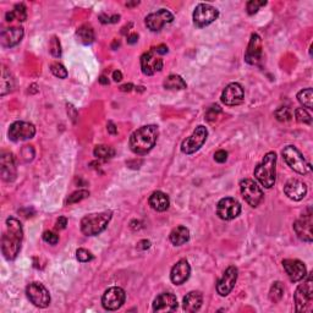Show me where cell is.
I'll use <instances>...</instances> for the list:
<instances>
[{
	"mask_svg": "<svg viewBox=\"0 0 313 313\" xmlns=\"http://www.w3.org/2000/svg\"><path fill=\"white\" fill-rule=\"evenodd\" d=\"M158 134L159 131H158V126L156 125L142 126V128L136 130L130 137V148L138 156L147 154L156 146Z\"/></svg>",
	"mask_w": 313,
	"mask_h": 313,
	"instance_id": "cell-2",
	"label": "cell"
},
{
	"mask_svg": "<svg viewBox=\"0 0 313 313\" xmlns=\"http://www.w3.org/2000/svg\"><path fill=\"white\" fill-rule=\"evenodd\" d=\"M49 52L50 54L55 58H60L61 56V46H60V42L56 37H53L52 41H50L49 44Z\"/></svg>",
	"mask_w": 313,
	"mask_h": 313,
	"instance_id": "cell-40",
	"label": "cell"
},
{
	"mask_svg": "<svg viewBox=\"0 0 313 313\" xmlns=\"http://www.w3.org/2000/svg\"><path fill=\"white\" fill-rule=\"evenodd\" d=\"M191 274V267L186 259H181L179 261L175 266L173 267L170 273V279L175 285H181L187 279L190 278Z\"/></svg>",
	"mask_w": 313,
	"mask_h": 313,
	"instance_id": "cell-24",
	"label": "cell"
},
{
	"mask_svg": "<svg viewBox=\"0 0 313 313\" xmlns=\"http://www.w3.org/2000/svg\"><path fill=\"white\" fill-rule=\"evenodd\" d=\"M11 11H13L14 19L18 20V21H20V22L26 21V19H27V9H26V7H25L24 4L15 5L14 10H11Z\"/></svg>",
	"mask_w": 313,
	"mask_h": 313,
	"instance_id": "cell-36",
	"label": "cell"
},
{
	"mask_svg": "<svg viewBox=\"0 0 313 313\" xmlns=\"http://www.w3.org/2000/svg\"><path fill=\"white\" fill-rule=\"evenodd\" d=\"M267 4V2H258V0H251V2L247 3V13L250 15H253L259 10V8L264 7Z\"/></svg>",
	"mask_w": 313,
	"mask_h": 313,
	"instance_id": "cell-42",
	"label": "cell"
},
{
	"mask_svg": "<svg viewBox=\"0 0 313 313\" xmlns=\"http://www.w3.org/2000/svg\"><path fill=\"white\" fill-rule=\"evenodd\" d=\"M28 300L39 308H46L50 303V295L47 287L41 283H31L26 287Z\"/></svg>",
	"mask_w": 313,
	"mask_h": 313,
	"instance_id": "cell-8",
	"label": "cell"
},
{
	"mask_svg": "<svg viewBox=\"0 0 313 313\" xmlns=\"http://www.w3.org/2000/svg\"><path fill=\"white\" fill-rule=\"evenodd\" d=\"M132 88H134V84L132 83H126V84H123V86L120 87V89L123 92H131Z\"/></svg>",
	"mask_w": 313,
	"mask_h": 313,
	"instance_id": "cell-52",
	"label": "cell"
},
{
	"mask_svg": "<svg viewBox=\"0 0 313 313\" xmlns=\"http://www.w3.org/2000/svg\"><path fill=\"white\" fill-rule=\"evenodd\" d=\"M120 20V15H114L111 18V24H117L118 21Z\"/></svg>",
	"mask_w": 313,
	"mask_h": 313,
	"instance_id": "cell-55",
	"label": "cell"
},
{
	"mask_svg": "<svg viewBox=\"0 0 313 313\" xmlns=\"http://www.w3.org/2000/svg\"><path fill=\"white\" fill-rule=\"evenodd\" d=\"M255 176L266 188L274 186L276 176V154L274 152L267 153L262 162L256 166Z\"/></svg>",
	"mask_w": 313,
	"mask_h": 313,
	"instance_id": "cell-3",
	"label": "cell"
},
{
	"mask_svg": "<svg viewBox=\"0 0 313 313\" xmlns=\"http://www.w3.org/2000/svg\"><path fill=\"white\" fill-rule=\"evenodd\" d=\"M284 192L292 201H301L307 193V186L297 179H291L284 186Z\"/></svg>",
	"mask_w": 313,
	"mask_h": 313,
	"instance_id": "cell-23",
	"label": "cell"
},
{
	"mask_svg": "<svg viewBox=\"0 0 313 313\" xmlns=\"http://www.w3.org/2000/svg\"><path fill=\"white\" fill-rule=\"evenodd\" d=\"M76 35H77L81 43L83 44H91L93 43V41H94V31H93L92 27L88 26V25L81 26L77 30V32H76Z\"/></svg>",
	"mask_w": 313,
	"mask_h": 313,
	"instance_id": "cell-29",
	"label": "cell"
},
{
	"mask_svg": "<svg viewBox=\"0 0 313 313\" xmlns=\"http://www.w3.org/2000/svg\"><path fill=\"white\" fill-rule=\"evenodd\" d=\"M275 117L279 121H289L291 120L292 118L291 111H290L287 107H280V108L275 112Z\"/></svg>",
	"mask_w": 313,
	"mask_h": 313,
	"instance_id": "cell-39",
	"label": "cell"
},
{
	"mask_svg": "<svg viewBox=\"0 0 313 313\" xmlns=\"http://www.w3.org/2000/svg\"><path fill=\"white\" fill-rule=\"evenodd\" d=\"M284 291H285V289H284L283 284H281L280 281H275V283L272 285V287H270V291H269L270 301L274 303L279 302V301L283 298Z\"/></svg>",
	"mask_w": 313,
	"mask_h": 313,
	"instance_id": "cell-34",
	"label": "cell"
},
{
	"mask_svg": "<svg viewBox=\"0 0 313 313\" xmlns=\"http://www.w3.org/2000/svg\"><path fill=\"white\" fill-rule=\"evenodd\" d=\"M228 159V152L227 151H223V149H221V151L216 152V154H214V160L218 163H225Z\"/></svg>",
	"mask_w": 313,
	"mask_h": 313,
	"instance_id": "cell-45",
	"label": "cell"
},
{
	"mask_svg": "<svg viewBox=\"0 0 313 313\" xmlns=\"http://www.w3.org/2000/svg\"><path fill=\"white\" fill-rule=\"evenodd\" d=\"M93 154H94V157L98 158V159L108 160V159H111V158L115 156V151H114V148L111 147V146L100 145V146H97V147L94 148V151H93Z\"/></svg>",
	"mask_w": 313,
	"mask_h": 313,
	"instance_id": "cell-32",
	"label": "cell"
},
{
	"mask_svg": "<svg viewBox=\"0 0 313 313\" xmlns=\"http://www.w3.org/2000/svg\"><path fill=\"white\" fill-rule=\"evenodd\" d=\"M283 267L292 283L302 280L304 276L307 275L306 267L298 259H285V261H283Z\"/></svg>",
	"mask_w": 313,
	"mask_h": 313,
	"instance_id": "cell-20",
	"label": "cell"
},
{
	"mask_svg": "<svg viewBox=\"0 0 313 313\" xmlns=\"http://www.w3.org/2000/svg\"><path fill=\"white\" fill-rule=\"evenodd\" d=\"M240 190H241L242 197L245 198L251 207H257L259 203L263 201V191L259 187L256 181L251 179H245L240 182Z\"/></svg>",
	"mask_w": 313,
	"mask_h": 313,
	"instance_id": "cell-7",
	"label": "cell"
},
{
	"mask_svg": "<svg viewBox=\"0 0 313 313\" xmlns=\"http://www.w3.org/2000/svg\"><path fill=\"white\" fill-rule=\"evenodd\" d=\"M126 300V294L121 287H109L101 297V304L108 311H117L119 309Z\"/></svg>",
	"mask_w": 313,
	"mask_h": 313,
	"instance_id": "cell-12",
	"label": "cell"
},
{
	"mask_svg": "<svg viewBox=\"0 0 313 313\" xmlns=\"http://www.w3.org/2000/svg\"><path fill=\"white\" fill-rule=\"evenodd\" d=\"M50 71H52V74L54 75L55 77L61 78V80L67 77V70L65 69L64 65L60 63H53L50 65Z\"/></svg>",
	"mask_w": 313,
	"mask_h": 313,
	"instance_id": "cell-37",
	"label": "cell"
},
{
	"mask_svg": "<svg viewBox=\"0 0 313 313\" xmlns=\"http://www.w3.org/2000/svg\"><path fill=\"white\" fill-rule=\"evenodd\" d=\"M0 173L3 180L10 182L16 177V163L15 157L11 152H3L0 157Z\"/></svg>",
	"mask_w": 313,
	"mask_h": 313,
	"instance_id": "cell-19",
	"label": "cell"
},
{
	"mask_svg": "<svg viewBox=\"0 0 313 313\" xmlns=\"http://www.w3.org/2000/svg\"><path fill=\"white\" fill-rule=\"evenodd\" d=\"M67 225V219L64 218V217H60V218L56 221V229L59 230H64Z\"/></svg>",
	"mask_w": 313,
	"mask_h": 313,
	"instance_id": "cell-46",
	"label": "cell"
},
{
	"mask_svg": "<svg viewBox=\"0 0 313 313\" xmlns=\"http://www.w3.org/2000/svg\"><path fill=\"white\" fill-rule=\"evenodd\" d=\"M113 213L112 212H103L95 213L86 216L81 221V231L86 236H95L104 231L108 227L111 222Z\"/></svg>",
	"mask_w": 313,
	"mask_h": 313,
	"instance_id": "cell-4",
	"label": "cell"
},
{
	"mask_svg": "<svg viewBox=\"0 0 313 313\" xmlns=\"http://www.w3.org/2000/svg\"><path fill=\"white\" fill-rule=\"evenodd\" d=\"M177 308L176 296L170 292L158 295L153 302L154 312H173Z\"/></svg>",
	"mask_w": 313,
	"mask_h": 313,
	"instance_id": "cell-22",
	"label": "cell"
},
{
	"mask_svg": "<svg viewBox=\"0 0 313 313\" xmlns=\"http://www.w3.org/2000/svg\"><path fill=\"white\" fill-rule=\"evenodd\" d=\"M283 157L285 159L286 164L296 171V173L304 175V174L309 173L311 171V164L304 159V157L301 154V152L298 151L295 146H286L283 149Z\"/></svg>",
	"mask_w": 313,
	"mask_h": 313,
	"instance_id": "cell-6",
	"label": "cell"
},
{
	"mask_svg": "<svg viewBox=\"0 0 313 313\" xmlns=\"http://www.w3.org/2000/svg\"><path fill=\"white\" fill-rule=\"evenodd\" d=\"M238 280V268L231 266L224 272V274L217 283V291L221 296H228L235 286Z\"/></svg>",
	"mask_w": 313,
	"mask_h": 313,
	"instance_id": "cell-18",
	"label": "cell"
},
{
	"mask_svg": "<svg viewBox=\"0 0 313 313\" xmlns=\"http://www.w3.org/2000/svg\"><path fill=\"white\" fill-rule=\"evenodd\" d=\"M36 135V128L33 124L26 121H16L9 128V138L14 142L26 141L33 138Z\"/></svg>",
	"mask_w": 313,
	"mask_h": 313,
	"instance_id": "cell-13",
	"label": "cell"
},
{
	"mask_svg": "<svg viewBox=\"0 0 313 313\" xmlns=\"http://www.w3.org/2000/svg\"><path fill=\"white\" fill-rule=\"evenodd\" d=\"M169 239H170L171 244L173 245H175V246H181V245L186 244V242L190 240V230L186 227L180 225V227L175 228V229L171 231Z\"/></svg>",
	"mask_w": 313,
	"mask_h": 313,
	"instance_id": "cell-28",
	"label": "cell"
},
{
	"mask_svg": "<svg viewBox=\"0 0 313 313\" xmlns=\"http://www.w3.org/2000/svg\"><path fill=\"white\" fill-rule=\"evenodd\" d=\"M313 218H312V211L308 210L307 213H303L294 224V230L297 235V238L302 240L304 242H312L313 241Z\"/></svg>",
	"mask_w": 313,
	"mask_h": 313,
	"instance_id": "cell-14",
	"label": "cell"
},
{
	"mask_svg": "<svg viewBox=\"0 0 313 313\" xmlns=\"http://www.w3.org/2000/svg\"><path fill=\"white\" fill-rule=\"evenodd\" d=\"M113 78H114V81L115 82H120L121 80H123V74H121L120 71H114L113 72Z\"/></svg>",
	"mask_w": 313,
	"mask_h": 313,
	"instance_id": "cell-51",
	"label": "cell"
},
{
	"mask_svg": "<svg viewBox=\"0 0 313 313\" xmlns=\"http://www.w3.org/2000/svg\"><path fill=\"white\" fill-rule=\"evenodd\" d=\"M76 258H77L78 262H82V263H86V262H89L93 259V255L89 251L84 250V249H78L76 251Z\"/></svg>",
	"mask_w": 313,
	"mask_h": 313,
	"instance_id": "cell-41",
	"label": "cell"
},
{
	"mask_svg": "<svg viewBox=\"0 0 313 313\" xmlns=\"http://www.w3.org/2000/svg\"><path fill=\"white\" fill-rule=\"evenodd\" d=\"M203 303L202 294L199 291H191L184 297V311L197 312Z\"/></svg>",
	"mask_w": 313,
	"mask_h": 313,
	"instance_id": "cell-27",
	"label": "cell"
},
{
	"mask_svg": "<svg viewBox=\"0 0 313 313\" xmlns=\"http://www.w3.org/2000/svg\"><path fill=\"white\" fill-rule=\"evenodd\" d=\"M208 131L204 126H197L193 134L190 137H187L182 142L181 145V152L185 154H192L194 152L198 151L199 148L204 145L205 140H207Z\"/></svg>",
	"mask_w": 313,
	"mask_h": 313,
	"instance_id": "cell-10",
	"label": "cell"
},
{
	"mask_svg": "<svg viewBox=\"0 0 313 313\" xmlns=\"http://www.w3.org/2000/svg\"><path fill=\"white\" fill-rule=\"evenodd\" d=\"M219 16V11L210 4H198L193 11V24L197 27H205L213 24Z\"/></svg>",
	"mask_w": 313,
	"mask_h": 313,
	"instance_id": "cell-9",
	"label": "cell"
},
{
	"mask_svg": "<svg viewBox=\"0 0 313 313\" xmlns=\"http://www.w3.org/2000/svg\"><path fill=\"white\" fill-rule=\"evenodd\" d=\"M297 99L304 108L312 109L313 108V91L312 88L302 89L297 93Z\"/></svg>",
	"mask_w": 313,
	"mask_h": 313,
	"instance_id": "cell-33",
	"label": "cell"
},
{
	"mask_svg": "<svg viewBox=\"0 0 313 313\" xmlns=\"http://www.w3.org/2000/svg\"><path fill=\"white\" fill-rule=\"evenodd\" d=\"M14 86H15V81H14L13 76L9 71H8L7 67L3 69V74H2V95L8 94L14 89Z\"/></svg>",
	"mask_w": 313,
	"mask_h": 313,
	"instance_id": "cell-30",
	"label": "cell"
},
{
	"mask_svg": "<svg viewBox=\"0 0 313 313\" xmlns=\"http://www.w3.org/2000/svg\"><path fill=\"white\" fill-rule=\"evenodd\" d=\"M99 20L101 24H111V16H107L104 14L99 15Z\"/></svg>",
	"mask_w": 313,
	"mask_h": 313,
	"instance_id": "cell-53",
	"label": "cell"
},
{
	"mask_svg": "<svg viewBox=\"0 0 313 313\" xmlns=\"http://www.w3.org/2000/svg\"><path fill=\"white\" fill-rule=\"evenodd\" d=\"M174 15L166 9H160L157 13H152L146 18V26L153 32L162 30L166 24L173 22Z\"/></svg>",
	"mask_w": 313,
	"mask_h": 313,
	"instance_id": "cell-15",
	"label": "cell"
},
{
	"mask_svg": "<svg viewBox=\"0 0 313 313\" xmlns=\"http://www.w3.org/2000/svg\"><path fill=\"white\" fill-rule=\"evenodd\" d=\"M304 278H306V280L303 281V284L298 285L294 295L296 311L300 313L311 312L313 308L312 275L308 274L304 276Z\"/></svg>",
	"mask_w": 313,
	"mask_h": 313,
	"instance_id": "cell-5",
	"label": "cell"
},
{
	"mask_svg": "<svg viewBox=\"0 0 313 313\" xmlns=\"http://www.w3.org/2000/svg\"><path fill=\"white\" fill-rule=\"evenodd\" d=\"M22 239H24V230L21 223L15 218H8L7 230L2 239L3 255L8 261H13L18 257L21 250Z\"/></svg>",
	"mask_w": 313,
	"mask_h": 313,
	"instance_id": "cell-1",
	"label": "cell"
},
{
	"mask_svg": "<svg viewBox=\"0 0 313 313\" xmlns=\"http://www.w3.org/2000/svg\"><path fill=\"white\" fill-rule=\"evenodd\" d=\"M295 118L296 120L298 121V123L301 124H308V125H311L312 124V117L311 114H309L308 112L306 111V109L303 108H297L295 111Z\"/></svg>",
	"mask_w": 313,
	"mask_h": 313,
	"instance_id": "cell-35",
	"label": "cell"
},
{
	"mask_svg": "<svg viewBox=\"0 0 313 313\" xmlns=\"http://www.w3.org/2000/svg\"><path fill=\"white\" fill-rule=\"evenodd\" d=\"M149 247H151V242H149L148 240H141L137 244L138 250H148Z\"/></svg>",
	"mask_w": 313,
	"mask_h": 313,
	"instance_id": "cell-47",
	"label": "cell"
},
{
	"mask_svg": "<svg viewBox=\"0 0 313 313\" xmlns=\"http://www.w3.org/2000/svg\"><path fill=\"white\" fill-rule=\"evenodd\" d=\"M99 83L100 84H109L108 77H107V76H104V75H101L99 77Z\"/></svg>",
	"mask_w": 313,
	"mask_h": 313,
	"instance_id": "cell-54",
	"label": "cell"
},
{
	"mask_svg": "<svg viewBox=\"0 0 313 313\" xmlns=\"http://www.w3.org/2000/svg\"><path fill=\"white\" fill-rule=\"evenodd\" d=\"M153 50L158 55H164L168 53V47L164 46V44H160V46H158L157 48H153Z\"/></svg>",
	"mask_w": 313,
	"mask_h": 313,
	"instance_id": "cell-48",
	"label": "cell"
},
{
	"mask_svg": "<svg viewBox=\"0 0 313 313\" xmlns=\"http://www.w3.org/2000/svg\"><path fill=\"white\" fill-rule=\"evenodd\" d=\"M43 240L49 245H56L59 242V236L53 231H46L43 234Z\"/></svg>",
	"mask_w": 313,
	"mask_h": 313,
	"instance_id": "cell-44",
	"label": "cell"
},
{
	"mask_svg": "<svg viewBox=\"0 0 313 313\" xmlns=\"http://www.w3.org/2000/svg\"><path fill=\"white\" fill-rule=\"evenodd\" d=\"M107 129H108V132H109V134H111V135H117V134H118L117 126H115L114 124L112 123V121H109L108 125H107Z\"/></svg>",
	"mask_w": 313,
	"mask_h": 313,
	"instance_id": "cell-49",
	"label": "cell"
},
{
	"mask_svg": "<svg viewBox=\"0 0 313 313\" xmlns=\"http://www.w3.org/2000/svg\"><path fill=\"white\" fill-rule=\"evenodd\" d=\"M245 92L240 83H230L222 93V101L228 107H235L244 101Z\"/></svg>",
	"mask_w": 313,
	"mask_h": 313,
	"instance_id": "cell-16",
	"label": "cell"
},
{
	"mask_svg": "<svg viewBox=\"0 0 313 313\" xmlns=\"http://www.w3.org/2000/svg\"><path fill=\"white\" fill-rule=\"evenodd\" d=\"M241 213V204L231 197L222 198L217 204V216L223 221H233Z\"/></svg>",
	"mask_w": 313,
	"mask_h": 313,
	"instance_id": "cell-11",
	"label": "cell"
},
{
	"mask_svg": "<svg viewBox=\"0 0 313 313\" xmlns=\"http://www.w3.org/2000/svg\"><path fill=\"white\" fill-rule=\"evenodd\" d=\"M88 196H89V192L87 190H78L72 193L71 196H69V198L66 199V204H72V203L81 202L82 199L87 198Z\"/></svg>",
	"mask_w": 313,
	"mask_h": 313,
	"instance_id": "cell-38",
	"label": "cell"
},
{
	"mask_svg": "<svg viewBox=\"0 0 313 313\" xmlns=\"http://www.w3.org/2000/svg\"><path fill=\"white\" fill-rule=\"evenodd\" d=\"M138 41V35L137 33H132V35H130L128 37V43L129 44H135L137 43Z\"/></svg>",
	"mask_w": 313,
	"mask_h": 313,
	"instance_id": "cell-50",
	"label": "cell"
},
{
	"mask_svg": "<svg viewBox=\"0 0 313 313\" xmlns=\"http://www.w3.org/2000/svg\"><path fill=\"white\" fill-rule=\"evenodd\" d=\"M24 28L22 27H10L7 28L2 32L0 36V41H2V46L5 48H11L18 46L20 42L24 38Z\"/></svg>",
	"mask_w": 313,
	"mask_h": 313,
	"instance_id": "cell-25",
	"label": "cell"
},
{
	"mask_svg": "<svg viewBox=\"0 0 313 313\" xmlns=\"http://www.w3.org/2000/svg\"><path fill=\"white\" fill-rule=\"evenodd\" d=\"M148 202L149 205H151L154 211H157V212H164V211L168 210L169 205H170V201H169L168 194L162 192V191H156V192L152 193Z\"/></svg>",
	"mask_w": 313,
	"mask_h": 313,
	"instance_id": "cell-26",
	"label": "cell"
},
{
	"mask_svg": "<svg viewBox=\"0 0 313 313\" xmlns=\"http://www.w3.org/2000/svg\"><path fill=\"white\" fill-rule=\"evenodd\" d=\"M222 109L219 106H212L210 109H208L207 113H205V119L208 121H214L218 118V115L221 114Z\"/></svg>",
	"mask_w": 313,
	"mask_h": 313,
	"instance_id": "cell-43",
	"label": "cell"
},
{
	"mask_svg": "<svg viewBox=\"0 0 313 313\" xmlns=\"http://www.w3.org/2000/svg\"><path fill=\"white\" fill-rule=\"evenodd\" d=\"M157 55L158 54L154 52L153 48L142 55V58H141V69H142L143 74L151 76L156 74V72H159L163 69V60Z\"/></svg>",
	"mask_w": 313,
	"mask_h": 313,
	"instance_id": "cell-17",
	"label": "cell"
},
{
	"mask_svg": "<svg viewBox=\"0 0 313 313\" xmlns=\"http://www.w3.org/2000/svg\"><path fill=\"white\" fill-rule=\"evenodd\" d=\"M262 58V41L261 37L257 33H253L251 36L249 48L246 50V54H245V61L250 65H256L259 63Z\"/></svg>",
	"mask_w": 313,
	"mask_h": 313,
	"instance_id": "cell-21",
	"label": "cell"
},
{
	"mask_svg": "<svg viewBox=\"0 0 313 313\" xmlns=\"http://www.w3.org/2000/svg\"><path fill=\"white\" fill-rule=\"evenodd\" d=\"M164 87L166 89H185L186 82L184 78L179 75H170L164 81Z\"/></svg>",
	"mask_w": 313,
	"mask_h": 313,
	"instance_id": "cell-31",
	"label": "cell"
}]
</instances>
